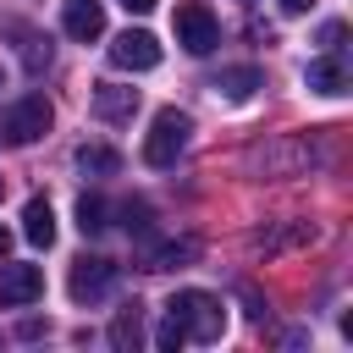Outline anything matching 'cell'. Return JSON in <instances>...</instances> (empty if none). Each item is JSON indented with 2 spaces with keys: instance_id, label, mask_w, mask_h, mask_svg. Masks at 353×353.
<instances>
[{
  "instance_id": "4fadbf2b",
  "label": "cell",
  "mask_w": 353,
  "mask_h": 353,
  "mask_svg": "<svg viewBox=\"0 0 353 353\" xmlns=\"http://www.w3.org/2000/svg\"><path fill=\"white\" fill-rule=\"evenodd\" d=\"M138 342H143V303H121V314L110 320V347L132 353Z\"/></svg>"
},
{
  "instance_id": "3957f363",
  "label": "cell",
  "mask_w": 353,
  "mask_h": 353,
  "mask_svg": "<svg viewBox=\"0 0 353 353\" xmlns=\"http://www.w3.org/2000/svg\"><path fill=\"white\" fill-rule=\"evenodd\" d=\"M188 132H193V121L182 110H160L154 127H149V138H143V160L149 165H176V154L188 149Z\"/></svg>"
},
{
  "instance_id": "603a6c76",
  "label": "cell",
  "mask_w": 353,
  "mask_h": 353,
  "mask_svg": "<svg viewBox=\"0 0 353 353\" xmlns=\"http://www.w3.org/2000/svg\"><path fill=\"white\" fill-rule=\"evenodd\" d=\"M121 6H127V11H138V17H143V11H154V6H160V0H121Z\"/></svg>"
},
{
  "instance_id": "ac0fdd59",
  "label": "cell",
  "mask_w": 353,
  "mask_h": 353,
  "mask_svg": "<svg viewBox=\"0 0 353 353\" xmlns=\"http://www.w3.org/2000/svg\"><path fill=\"white\" fill-rule=\"evenodd\" d=\"M193 254H199V243H193V237H182V243H160V248L149 254V265H143V270H176V265H188Z\"/></svg>"
},
{
  "instance_id": "d4e9b609",
  "label": "cell",
  "mask_w": 353,
  "mask_h": 353,
  "mask_svg": "<svg viewBox=\"0 0 353 353\" xmlns=\"http://www.w3.org/2000/svg\"><path fill=\"white\" fill-rule=\"evenodd\" d=\"M0 193H6V176H0Z\"/></svg>"
},
{
  "instance_id": "9a60e30c",
  "label": "cell",
  "mask_w": 353,
  "mask_h": 353,
  "mask_svg": "<svg viewBox=\"0 0 353 353\" xmlns=\"http://www.w3.org/2000/svg\"><path fill=\"white\" fill-rule=\"evenodd\" d=\"M77 171H83V176H116V171H121V154H116L110 143H83V149H77Z\"/></svg>"
},
{
  "instance_id": "d6986e66",
  "label": "cell",
  "mask_w": 353,
  "mask_h": 353,
  "mask_svg": "<svg viewBox=\"0 0 353 353\" xmlns=\"http://www.w3.org/2000/svg\"><path fill=\"white\" fill-rule=\"evenodd\" d=\"M154 342H160V347H182V342H188V331H182V325H176V320L165 314V325L154 331Z\"/></svg>"
},
{
  "instance_id": "6da1fadb",
  "label": "cell",
  "mask_w": 353,
  "mask_h": 353,
  "mask_svg": "<svg viewBox=\"0 0 353 353\" xmlns=\"http://www.w3.org/2000/svg\"><path fill=\"white\" fill-rule=\"evenodd\" d=\"M171 320L193 336V342H215L221 336V325H226V314H221V298H210V292H199V287H182V292H171Z\"/></svg>"
},
{
  "instance_id": "7402d4cb",
  "label": "cell",
  "mask_w": 353,
  "mask_h": 353,
  "mask_svg": "<svg viewBox=\"0 0 353 353\" xmlns=\"http://www.w3.org/2000/svg\"><path fill=\"white\" fill-rule=\"evenodd\" d=\"M309 6H314V0H281V11H287V17H303Z\"/></svg>"
},
{
  "instance_id": "ffe728a7",
  "label": "cell",
  "mask_w": 353,
  "mask_h": 353,
  "mask_svg": "<svg viewBox=\"0 0 353 353\" xmlns=\"http://www.w3.org/2000/svg\"><path fill=\"white\" fill-rule=\"evenodd\" d=\"M121 215H127V232H138V237L149 232V204H127Z\"/></svg>"
},
{
  "instance_id": "cb8c5ba5",
  "label": "cell",
  "mask_w": 353,
  "mask_h": 353,
  "mask_svg": "<svg viewBox=\"0 0 353 353\" xmlns=\"http://www.w3.org/2000/svg\"><path fill=\"white\" fill-rule=\"evenodd\" d=\"M6 254H11V232H0V259H6Z\"/></svg>"
},
{
  "instance_id": "ba28073f",
  "label": "cell",
  "mask_w": 353,
  "mask_h": 353,
  "mask_svg": "<svg viewBox=\"0 0 353 353\" xmlns=\"http://www.w3.org/2000/svg\"><path fill=\"white\" fill-rule=\"evenodd\" d=\"M248 165H254V171H265V176H298V171L309 165V143H303V138H292V143L254 149V154H248Z\"/></svg>"
},
{
  "instance_id": "5bb4252c",
  "label": "cell",
  "mask_w": 353,
  "mask_h": 353,
  "mask_svg": "<svg viewBox=\"0 0 353 353\" xmlns=\"http://www.w3.org/2000/svg\"><path fill=\"white\" fill-rule=\"evenodd\" d=\"M259 83H265V77H259V66H226V72H221L210 88H215L221 99H248Z\"/></svg>"
},
{
  "instance_id": "30bf717a",
  "label": "cell",
  "mask_w": 353,
  "mask_h": 353,
  "mask_svg": "<svg viewBox=\"0 0 353 353\" xmlns=\"http://www.w3.org/2000/svg\"><path fill=\"white\" fill-rule=\"evenodd\" d=\"M303 83L314 88V94H347V66H342V50H325L320 61H309L303 66Z\"/></svg>"
},
{
  "instance_id": "277c9868",
  "label": "cell",
  "mask_w": 353,
  "mask_h": 353,
  "mask_svg": "<svg viewBox=\"0 0 353 353\" xmlns=\"http://www.w3.org/2000/svg\"><path fill=\"white\" fill-rule=\"evenodd\" d=\"M171 22H176V44H182L188 55H210V50H215V39H221L215 11H210L204 0H182Z\"/></svg>"
},
{
  "instance_id": "52a82bcc",
  "label": "cell",
  "mask_w": 353,
  "mask_h": 353,
  "mask_svg": "<svg viewBox=\"0 0 353 353\" xmlns=\"http://www.w3.org/2000/svg\"><path fill=\"white\" fill-rule=\"evenodd\" d=\"M110 281H116V265H110V259H99V254H94V259L83 254V259L72 265V276H66V292H72L77 303H94V298H105V292H110Z\"/></svg>"
},
{
  "instance_id": "9c48e42d",
  "label": "cell",
  "mask_w": 353,
  "mask_h": 353,
  "mask_svg": "<svg viewBox=\"0 0 353 353\" xmlns=\"http://www.w3.org/2000/svg\"><path fill=\"white\" fill-rule=\"evenodd\" d=\"M61 28H66V39H77V44H94V39L105 33V6H99V0H66V17H61Z\"/></svg>"
},
{
  "instance_id": "7c38bea8",
  "label": "cell",
  "mask_w": 353,
  "mask_h": 353,
  "mask_svg": "<svg viewBox=\"0 0 353 353\" xmlns=\"http://www.w3.org/2000/svg\"><path fill=\"white\" fill-rule=\"evenodd\" d=\"M22 237H28L33 248H50V243H55V210H50V199H28V210H22Z\"/></svg>"
},
{
  "instance_id": "e0dca14e",
  "label": "cell",
  "mask_w": 353,
  "mask_h": 353,
  "mask_svg": "<svg viewBox=\"0 0 353 353\" xmlns=\"http://www.w3.org/2000/svg\"><path fill=\"white\" fill-rule=\"evenodd\" d=\"M105 215H110V204H105L99 193H83V199H77V232H83V237H94V232H105V226H110Z\"/></svg>"
},
{
  "instance_id": "7a4b0ae2",
  "label": "cell",
  "mask_w": 353,
  "mask_h": 353,
  "mask_svg": "<svg viewBox=\"0 0 353 353\" xmlns=\"http://www.w3.org/2000/svg\"><path fill=\"white\" fill-rule=\"evenodd\" d=\"M50 121H55L50 99H44V94H22V99H17V105L0 116V138L22 149V143H39V138L50 132Z\"/></svg>"
},
{
  "instance_id": "8fae6325",
  "label": "cell",
  "mask_w": 353,
  "mask_h": 353,
  "mask_svg": "<svg viewBox=\"0 0 353 353\" xmlns=\"http://www.w3.org/2000/svg\"><path fill=\"white\" fill-rule=\"evenodd\" d=\"M138 110V88L127 83H94V116L99 121H132Z\"/></svg>"
},
{
  "instance_id": "44dd1931",
  "label": "cell",
  "mask_w": 353,
  "mask_h": 353,
  "mask_svg": "<svg viewBox=\"0 0 353 353\" xmlns=\"http://www.w3.org/2000/svg\"><path fill=\"white\" fill-rule=\"evenodd\" d=\"M342 39H347L342 22H325V28H320V44H325V50H342Z\"/></svg>"
},
{
  "instance_id": "5b68a950",
  "label": "cell",
  "mask_w": 353,
  "mask_h": 353,
  "mask_svg": "<svg viewBox=\"0 0 353 353\" xmlns=\"http://www.w3.org/2000/svg\"><path fill=\"white\" fill-rule=\"evenodd\" d=\"M110 66H116V72H149V66H160V39H154L149 28H127V33H116V44H110Z\"/></svg>"
},
{
  "instance_id": "8992f818",
  "label": "cell",
  "mask_w": 353,
  "mask_h": 353,
  "mask_svg": "<svg viewBox=\"0 0 353 353\" xmlns=\"http://www.w3.org/2000/svg\"><path fill=\"white\" fill-rule=\"evenodd\" d=\"M33 298H44V270L28 265V259L0 265V309H22V303H33Z\"/></svg>"
},
{
  "instance_id": "2e32d148",
  "label": "cell",
  "mask_w": 353,
  "mask_h": 353,
  "mask_svg": "<svg viewBox=\"0 0 353 353\" xmlns=\"http://www.w3.org/2000/svg\"><path fill=\"white\" fill-rule=\"evenodd\" d=\"M17 44H22V66H28L33 77H39V72L50 66V55H55V50H50V39H44V33H33V28H22V33H17Z\"/></svg>"
},
{
  "instance_id": "484cf974",
  "label": "cell",
  "mask_w": 353,
  "mask_h": 353,
  "mask_svg": "<svg viewBox=\"0 0 353 353\" xmlns=\"http://www.w3.org/2000/svg\"><path fill=\"white\" fill-rule=\"evenodd\" d=\"M0 83H6V77H0Z\"/></svg>"
}]
</instances>
